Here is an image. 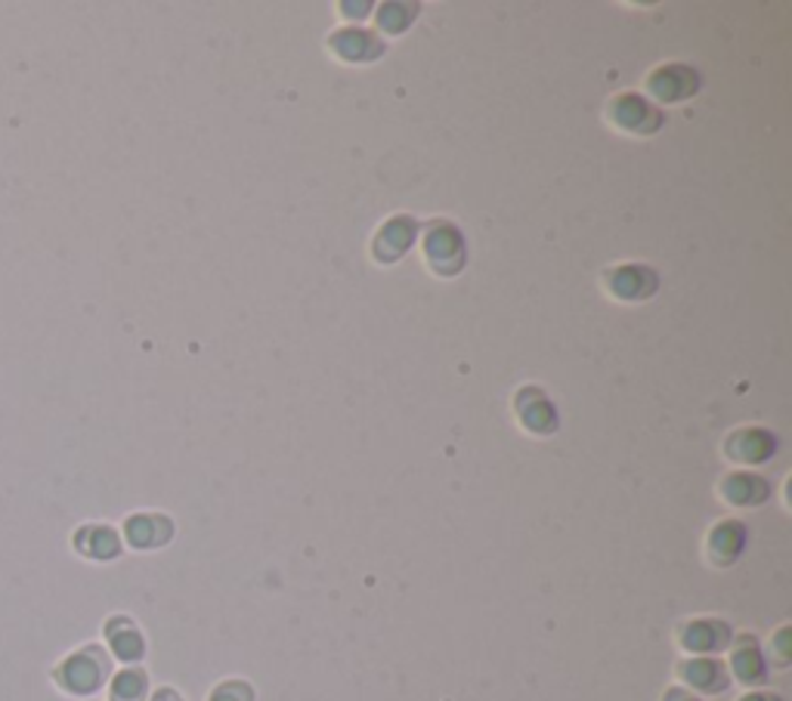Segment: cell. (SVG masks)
I'll return each instance as SVG.
<instances>
[{
    "instance_id": "d6986e66",
    "label": "cell",
    "mask_w": 792,
    "mask_h": 701,
    "mask_svg": "<svg viewBox=\"0 0 792 701\" xmlns=\"http://www.w3.org/2000/svg\"><path fill=\"white\" fill-rule=\"evenodd\" d=\"M415 16H418V7H415V3H384L378 10V25L384 32L399 34L413 25Z\"/></svg>"
},
{
    "instance_id": "277c9868",
    "label": "cell",
    "mask_w": 792,
    "mask_h": 701,
    "mask_svg": "<svg viewBox=\"0 0 792 701\" xmlns=\"http://www.w3.org/2000/svg\"><path fill=\"white\" fill-rule=\"evenodd\" d=\"M56 680L66 686L68 692H75V696H90L106 680V658L97 649L68 655L66 661H63V668L56 670Z\"/></svg>"
},
{
    "instance_id": "2e32d148",
    "label": "cell",
    "mask_w": 792,
    "mask_h": 701,
    "mask_svg": "<svg viewBox=\"0 0 792 701\" xmlns=\"http://www.w3.org/2000/svg\"><path fill=\"white\" fill-rule=\"evenodd\" d=\"M75 547L84 556H94V559H112L121 550V541L109 525H87L75 535Z\"/></svg>"
},
{
    "instance_id": "6da1fadb",
    "label": "cell",
    "mask_w": 792,
    "mask_h": 701,
    "mask_svg": "<svg viewBox=\"0 0 792 701\" xmlns=\"http://www.w3.org/2000/svg\"><path fill=\"white\" fill-rule=\"evenodd\" d=\"M425 257L437 276H455L464 266V238L452 223H433L425 232Z\"/></svg>"
},
{
    "instance_id": "9c48e42d",
    "label": "cell",
    "mask_w": 792,
    "mask_h": 701,
    "mask_svg": "<svg viewBox=\"0 0 792 701\" xmlns=\"http://www.w3.org/2000/svg\"><path fill=\"white\" fill-rule=\"evenodd\" d=\"M415 235H418V223H415L413 216H394V220H387V223L381 226L378 235H375L372 254L387 266V263L399 260V257L413 247Z\"/></svg>"
},
{
    "instance_id": "ba28073f",
    "label": "cell",
    "mask_w": 792,
    "mask_h": 701,
    "mask_svg": "<svg viewBox=\"0 0 792 701\" xmlns=\"http://www.w3.org/2000/svg\"><path fill=\"white\" fill-rule=\"evenodd\" d=\"M678 677L681 683L691 686L693 692H725L730 677H727V668L718 661V658H706V655H693L688 661L678 665Z\"/></svg>"
},
{
    "instance_id": "7c38bea8",
    "label": "cell",
    "mask_w": 792,
    "mask_h": 701,
    "mask_svg": "<svg viewBox=\"0 0 792 701\" xmlns=\"http://www.w3.org/2000/svg\"><path fill=\"white\" fill-rule=\"evenodd\" d=\"M743 547H746V525L737 520L718 522V525L710 532V541H706V550H710V559L715 566H730V563H737V556L743 554Z\"/></svg>"
},
{
    "instance_id": "7a4b0ae2",
    "label": "cell",
    "mask_w": 792,
    "mask_h": 701,
    "mask_svg": "<svg viewBox=\"0 0 792 701\" xmlns=\"http://www.w3.org/2000/svg\"><path fill=\"white\" fill-rule=\"evenodd\" d=\"M604 288H607V294L623 303H641L647 297L657 294L660 278L644 263H619L604 276Z\"/></svg>"
},
{
    "instance_id": "8fae6325",
    "label": "cell",
    "mask_w": 792,
    "mask_h": 701,
    "mask_svg": "<svg viewBox=\"0 0 792 701\" xmlns=\"http://www.w3.org/2000/svg\"><path fill=\"white\" fill-rule=\"evenodd\" d=\"M517 418H520V424L527 426L529 433H536V436H548V433L558 430L554 405H551L536 387H527L524 392H517Z\"/></svg>"
},
{
    "instance_id": "ffe728a7",
    "label": "cell",
    "mask_w": 792,
    "mask_h": 701,
    "mask_svg": "<svg viewBox=\"0 0 792 701\" xmlns=\"http://www.w3.org/2000/svg\"><path fill=\"white\" fill-rule=\"evenodd\" d=\"M211 701H254V692H251V686L232 680V683L217 686L211 692Z\"/></svg>"
},
{
    "instance_id": "8992f818",
    "label": "cell",
    "mask_w": 792,
    "mask_h": 701,
    "mask_svg": "<svg viewBox=\"0 0 792 701\" xmlns=\"http://www.w3.org/2000/svg\"><path fill=\"white\" fill-rule=\"evenodd\" d=\"M678 643L681 649L691 655H712L722 653L727 643H730V627L725 621L715 619H696V621H684L678 627Z\"/></svg>"
},
{
    "instance_id": "5b68a950",
    "label": "cell",
    "mask_w": 792,
    "mask_h": 701,
    "mask_svg": "<svg viewBox=\"0 0 792 701\" xmlns=\"http://www.w3.org/2000/svg\"><path fill=\"white\" fill-rule=\"evenodd\" d=\"M696 90H700V75L684 63L653 68L647 78V93L660 102H684V99L696 97Z\"/></svg>"
},
{
    "instance_id": "30bf717a",
    "label": "cell",
    "mask_w": 792,
    "mask_h": 701,
    "mask_svg": "<svg viewBox=\"0 0 792 701\" xmlns=\"http://www.w3.org/2000/svg\"><path fill=\"white\" fill-rule=\"evenodd\" d=\"M331 53L344 63H372L378 59L384 53V44H381L375 34L363 32V29H344V32H334L329 37Z\"/></svg>"
},
{
    "instance_id": "5bb4252c",
    "label": "cell",
    "mask_w": 792,
    "mask_h": 701,
    "mask_svg": "<svg viewBox=\"0 0 792 701\" xmlns=\"http://www.w3.org/2000/svg\"><path fill=\"white\" fill-rule=\"evenodd\" d=\"M722 498H725L730 507H759L768 501V482L756 474H730L725 476V482L718 486Z\"/></svg>"
},
{
    "instance_id": "52a82bcc",
    "label": "cell",
    "mask_w": 792,
    "mask_h": 701,
    "mask_svg": "<svg viewBox=\"0 0 792 701\" xmlns=\"http://www.w3.org/2000/svg\"><path fill=\"white\" fill-rule=\"evenodd\" d=\"M777 452L774 433L761 430V426H746L730 433L725 442V455L737 464H765Z\"/></svg>"
},
{
    "instance_id": "4fadbf2b",
    "label": "cell",
    "mask_w": 792,
    "mask_h": 701,
    "mask_svg": "<svg viewBox=\"0 0 792 701\" xmlns=\"http://www.w3.org/2000/svg\"><path fill=\"white\" fill-rule=\"evenodd\" d=\"M730 670H734V677L746 686L765 683L768 661H765V653H761L759 643H756L752 636H743L740 643L734 646V653H730Z\"/></svg>"
},
{
    "instance_id": "9a60e30c",
    "label": "cell",
    "mask_w": 792,
    "mask_h": 701,
    "mask_svg": "<svg viewBox=\"0 0 792 701\" xmlns=\"http://www.w3.org/2000/svg\"><path fill=\"white\" fill-rule=\"evenodd\" d=\"M124 535H128V541H131L133 547L146 550V547L165 544V541L174 535V525H170V520H165V516H158V513H140V516H131V520H128Z\"/></svg>"
},
{
    "instance_id": "7402d4cb",
    "label": "cell",
    "mask_w": 792,
    "mask_h": 701,
    "mask_svg": "<svg viewBox=\"0 0 792 701\" xmlns=\"http://www.w3.org/2000/svg\"><path fill=\"white\" fill-rule=\"evenodd\" d=\"M666 701H700V699H693L691 692H684V689H672V692H666Z\"/></svg>"
},
{
    "instance_id": "ac0fdd59",
    "label": "cell",
    "mask_w": 792,
    "mask_h": 701,
    "mask_svg": "<svg viewBox=\"0 0 792 701\" xmlns=\"http://www.w3.org/2000/svg\"><path fill=\"white\" fill-rule=\"evenodd\" d=\"M146 689L148 683L143 670H121L112 680V701H143Z\"/></svg>"
},
{
    "instance_id": "44dd1931",
    "label": "cell",
    "mask_w": 792,
    "mask_h": 701,
    "mask_svg": "<svg viewBox=\"0 0 792 701\" xmlns=\"http://www.w3.org/2000/svg\"><path fill=\"white\" fill-rule=\"evenodd\" d=\"M740 701H783L780 696H774V692H749L746 699Z\"/></svg>"
},
{
    "instance_id": "e0dca14e",
    "label": "cell",
    "mask_w": 792,
    "mask_h": 701,
    "mask_svg": "<svg viewBox=\"0 0 792 701\" xmlns=\"http://www.w3.org/2000/svg\"><path fill=\"white\" fill-rule=\"evenodd\" d=\"M106 636H109V643H112V653H116L121 661L143 658V636H140V631H136L128 619L109 621Z\"/></svg>"
},
{
    "instance_id": "603a6c76",
    "label": "cell",
    "mask_w": 792,
    "mask_h": 701,
    "mask_svg": "<svg viewBox=\"0 0 792 701\" xmlns=\"http://www.w3.org/2000/svg\"><path fill=\"white\" fill-rule=\"evenodd\" d=\"M152 701H183V699L177 696V692H174V689H158V692H155V699H152Z\"/></svg>"
},
{
    "instance_id": "3957f363",
    "label": "cell",
    "mask_w": 792,
    "mask_h": 701,
    "mask_svg": "<svg viewBox=\"0 0 792 701\" xmlns=\"http://www.w3.org/2000/svg\"><path fill=\"white\" fill-rule=\"evenodd\" d=\"M607 118L613 127L635 133V136H650L662 127V112L657 105H650L647 99L638 93H623V97L610 99L607 105Z\"/></svg>"
}]
</instances>
